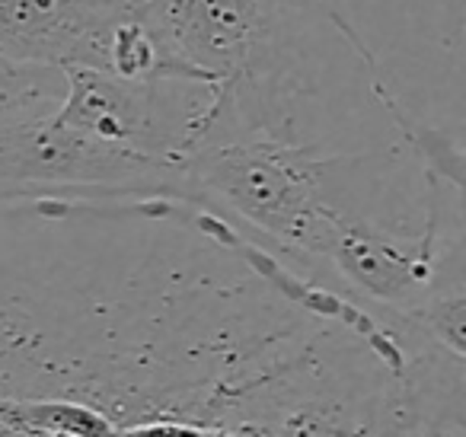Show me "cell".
<instances>
[{
  "instance_id": "1",
  "label": "cell",
  "mask_w": 466,
  "mask_h": 437,
  "mask_svg": "<svg viewBox=\"0 0 466 437\" xmlns=\"http://www.w3.org/2000/svg\"><path fill=\"white\" fill-rule=\"evenodd\" d=\"M182 167L192 188H208L211 198L233 205L237 214L294 249L323 256L336 214L323 201L329 160L275 137L214 131L182 154Z\"/></svg>"
},
{
  "instance_id": "2",
  "label": "cell",
  "mask_w": 466,
  "mask_h": 437,
  "mask_svg": "<svg viewBox=\"0 0 466 437\" xmlns=\"http://www.w3.org/2000/svg\"><path fill=\"white\" fill-rule=\"evenodd\" d=\"M33 192L195 195L182 160L96 141L52 112L0 122V198Z\"/></svg>"
},
{
  "instance_id": "3",
  "label": "cell",
  "mask_w": 466,
  "mask_h": 437,
  "mask_svg": "<svg viewBox=\"0 0 466 437\" xmlns=\"http://www.w3.org/2000/svg\"><path fill=\"white\" fill-rule=\"evenodd\" d=\"M288 0H144L141 16L179 80L233 97L268 77L285 52Z\"/></svg>"
},
{
  "instance_id": "4",
  "label": "cell",
  "mask_w": 466,
  "mask_h": 437,
  "mask_svg": "<svg viewBox=\"0 0 466 437\" xmlns=\"http://www.w3.org/2000/svg\"><path fill=\"white\" fill-rule=\"evenodd\" d=\"M65 71V97L52 109L61 125L84 131L116 147L150 157L182 160L195 122L208 109L179 112L173 80H125L99 67L71 65Z\"/></svg>"
},
{
  "instance_id": "5",
  "label": "cell",
  "mask_w": 466,
  "mask_h": 437,
  "mask_svg": "<svg viewBox=\"0 0 466 437\" xmlns=\"http://www.w3.org/2000/svg\"><path fill=\"white\" fill-rule=\"evenodd\" d=\"M144 0H0V55L52 67H99L106 42Z\"/></svg>"
},
{
  "instance_id": "6",
  "label": "cell",
  "mask_w": 466,
  "mask_h": 437,
  "mask_svg": "<svg viewBox=\"0 0 466 437\" xmlns=\"http://www.w3.org/2000/svg\"><path fill=\"white\" fill-rule=\"evenodd\" d=\"M323 259L339 265L345 281L396 310H412L434 290V252L428 239L402 243L380 230H368L339 211L332 214Z\"/></svg>"
},
{
  "instance_id": "7",
  "label": "cell",
  "mask_w": 466,
  "mask_h": 437,
  "mask_svg": "<svg viewBox=\"0 0 466 437\" xmlns=\"http://www.w3.org/2000/svg\"><path fill=\"white\" fill-rule=\"evenodd\" d=\"M65 97V71L0 55V122L46 116Z\"/></svg>"
}]
</instances>
